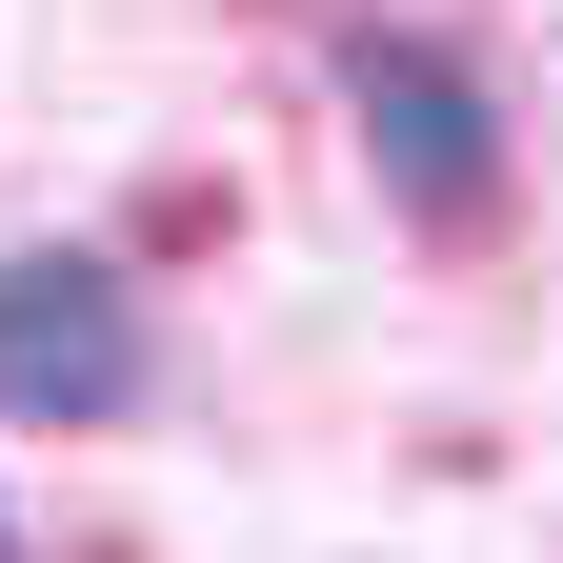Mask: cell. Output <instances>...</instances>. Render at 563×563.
I'll list each match as a JSON object with an SVG mask.
<instances>
[{
  "label": "cell",
  "mask_w": 563,
  "mask_h": 563,
  "mask_svg": "<svg viewBox=\"0 0 563 563\" xmlns=\"http://www.w3.org/2000/svg\"><path fill=\"white\" fill-rule=\"evenodd\" d=\"M342 101H363V162H383L402 222H443V242L504 222V101H483L443 41H342Z\"/></svg>",
  "instance_id": "6da1fadb"
},
{
  "label": "cell",
  "mask_w": 563,
  "mask_h": 563,
  "mask_svg": "<svg viewBox=\"0 0 563 563\" xmlns=\"http://www.w3.org/2000/svg\"><path fill=\"white\" fill-rule=\"evenodd\" d=\"M162 383L121 262H0V422H121Z\"/></svg>",
  "instance_id": "7a4b0ae2"
},
{
  "label": "cell",
  "mask_w": 563,
  "mask_h": 563,
  "mask_svg": "<svg viewBox=\"0 0 563 563\" xmlns=\"http://www.w3.org/2000/svg\"><path fill=\"white\" fill-rule=\"evenodd\" d=\"M0 543H21V523H0Z\"/></svg>",
  "instance_id": "3957f363"
}]
</instances>
